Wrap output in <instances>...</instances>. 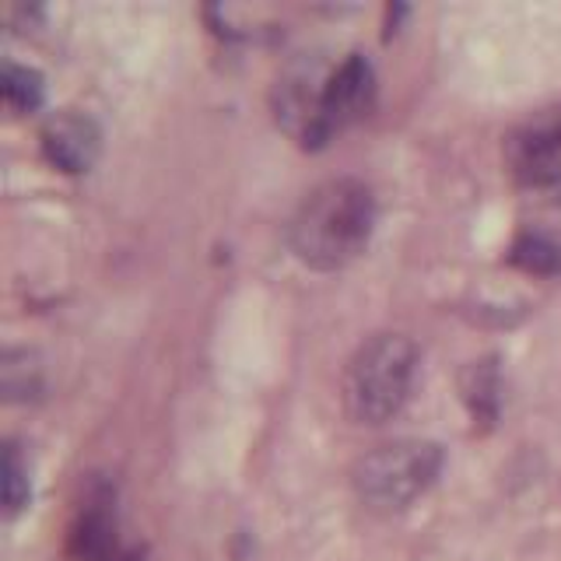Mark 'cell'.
I'll return each mask as SVG.
<instances>
[{
	"label": "cell",
	"mask_w": 561,
	"mask_h": 561,
	"mask_svg": "<svg viewBox=\"0 0 561 561\" xmlns=\"http://www.w3.org/2000/svg\"><path fill=\"white\" fill-rule=\"evenodd\" d=\"M513 263L519 271L540 274V277L561 274V242L551 239V236H543V232H526L513 245Z\"/></svg>",
	"instance_id": "30bf717a"
},
{
	"label": "cell",
	"mask_w": 561,
	"mask_h": 561,
	"mask_svg": "<svg viewBox=\"0 0 561 561\" xmlns=\"http://www.w3.org/2000/svg\"><path fill=\"white\" fill-rule=\"evenodd\" d=\"M0 495H4V513L14 516L25 508L32 484H28V463L22 460L18 446H4V463H0Z\"/></svg>",
	"instance_id": "7c38bea8"
},
{
	"label": "cell",
	"mask_w": 561,
	"mask_h": 561,
	"mask_svg": "<svg viewBox=\"0 0 561 561\" xmlns=\"http://www.w3.org/2000/svg\"><path fill=\"white\" fill-rule=\"evenodd\" d=\"M330 70L316 60H298L274 84V116L302 148L327 145L323 137V88Z\"/></svg>",
	"instance_id": "277c9868"
},
{
	"label": "cell",
	"mask_w": 561,
	"mask_h": 561,
	"mask_svg": "<svg viewBox=\"0 0 561 561\" xmlns=\"http://www.w3.org/2000/svg\"><path fill=\"white\" fill-rule=\"evenodd\" d=\"M417 368V347L403 333H376L368 337L344 368V411L358 425H382L411 397Z\"/></svg>",
	"instance_id": "7a4b0ae2"
},
{
	"label": "cell",
	"mask_w": 561,
	"mask_h": 561,
	"mask_svg": "<svg viewBox=\"0 0 561 561\" xmlns=\"http://www.w3.org/2000/svg\"><path fill=\"white\" fill-rule=\"evenodd\" d=\"M463 400L470 403L473 417L491 421L499 414V365L495 358L473 362L463 373Z\"/></svg>",
	"instance_id": "9c48e42d"
},
{
	"label": "cell",
	"mask_w": 561,
	"mask_h": 561,
	"mask_svg": "<svg viewBox=\"0 0 561 561\" xmlns=\"http://www.w3.org/2000/svg\"><path fill=\"white\" fill-rule=\"evenodd\" d=\"M70 551L78 561H116V513L110 491H92L84 499L75 534H70Z\"/></svg>",
	"instance_id": "52a82bcc"
},
{
	"label": "cell",
	"mask_w": 561,
	"mask_h": 561,
	"mask_svg": "<svg viewBox=\"0 0 561 561\" xmlns=\"http://www.w3.org/2000/svg\"><path fill=\"white\" fill-rule=\"evenodd\" d=\"M99 148H102V134L92 116L67 110V113H57L53 119H46L43 151L60 172H70V175L88 172L95 165Z\"/></svg>",
	"instance_id": "8992f818"
},
{
	"label": "cell",
	"mask_w": 561,
	"mask_h": 561,
	"mask_svg": "<svg viewBox=\"0 0 561 561\" xmlns=\"http://www.w3.org/2000/svg\"><path fill=\"white\" fill-rule=\"evenodd\" d=\"M443 470V449L425 438H400L362 456L355 467L358 499L376 513H403L435 484Z\"/></svg>",
	"instance_id": "3957f363"
},
{
	"label": "cell",
	"mask_w": 561,
	"mask_h": 561,
	"mask_svg": "<svg viewBox=\"0 0 561 561\" xmlns=\"http://www.w3.org/2000/svg\"><path fill=\"white\" fill-rule=\"evenodd\" d=\"M4 99L18 113H35L43 105V78L39 70L4 64Z\"/></svg>",
	"instance_id": "8fae6325"
},
{
	"label": "cell",
	"mask_w": 561,
	"mask_h": 561,
	"mask_svg": "<svg viewBox=\"0 0 561 561\" xmlns=\"http://www.w3.org/2000/svg\"><path fill=\"white\" fill-rule=\"evenodd\" d=\"M0 390H4L8 403L35 400L43 393V365L32 351H14L8 347L0 355Z\"/></svg>",
	"instance_id": "ba28073f"
},
{
	"label": "cell",
	"mask_w": 561,
	"mask_h": 561,
	"mask_svg": "<svg viewBox=\"0 0 561 561\" xmlns=\"http://www.w3.org/2000/svg\"><path fill=\"white\" fill-rule=\"evenodd\" d=\"M376 225V197L362 180L337 175L306 193L288 225L291 253L312 271H341L365 253Z\"/></svg>",
	"instance_id": "6da1fadb"
},
{
	"label": "cell",
	"mask_w": 561,
	"mask_h": 561,
	"mask_svg": "<svg viewBox=\"0 0 561 561\" xmlns=\"http://www.w3.org/2000/svg\"><path fill=\"white\" fill-rule=\"evenodd\" d=\"M376 105V70L362 53L344 57L341 67L330 70L323 88V137L330 140L347 127L362 123Z\"/></svg>",
	"instance_id": "5b68a950"
}]
</instances>
